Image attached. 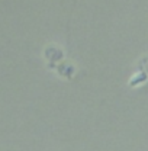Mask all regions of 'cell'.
<instances>
[{
  "label": "cell",
  "mask_w": 148,
  "mask_h": 151,
  "mask_svg": "<svg viewBox=\"0 0 148 151\" xmlns=\"http://www.w3.org/2000/svg\"><path fill=\"white\" fill-rule=\"evenodd\" d=\"M147 80H148L147 73H144V71H138V73H135V74L131 77L129 87H137V86H139V84H144Z\"/></svg>",
  "instance_id": "3"
},
{
  "label": "cell",
  "mask_w": 148,
  "mask_h": 151,
  "mask_svg": "<svg viewBox=\"0 0 148 151\" xmlns=\"http://www.w3.org/2000/svg\"><path fill=\"white\" fill-rule=\"evenodd\" d=\"M54 70L58 73V76H61L65 80H71L75 74V65L70 61H60Z\"/></svg>",
  "instance_id": "2"
},
{
  "label": "cell",
  "mask_w": 148,
  "mask_h": 151,
  "mask_svg": "<svg viewBox=\"0 0 148 151\" xmlns=\"http://www.w3.org/2000/svg\"><path fill=\"white\" fill-rule=\"evenodd\" d=\"M137 68H138V71H144V73H147L148 74V55L142 57V58L138 61Z\"/></svg>",
  "instance_id": "4"
},
{
  "label": "cell",
  "mask_w": 148,
  "mask_h": 151,
  "mask_svg": "<svg viewBox=\"0 0 148 151\" xmlns=\"http://www.w3.org/2000/svg\"><path fill=\"white\" fill-rule=\"evenodd\" d=\"M44 57L48 61V67L50 68H55L57 64L60 61H63V58H64V51L60 47H57V45H48L44 50Z\"/></svg>",
  "instance_id": "1"
}]
</instances>
